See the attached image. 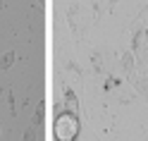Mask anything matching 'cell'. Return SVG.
Here are the masks:
<instances>
[{"label":"cell","instance_id":"10","mask_svg":"<svg viewBox=\"0 0 148 141\" xmlns=\"http://www.w3.org/2000/svg\"><path fill=\"white\" fill-rule=\"evenodd\" d=\"M7 103H10V110H12V115L17 112V108H14V96H12V91L7 93Z\"/></svg>","mask_w":148,"mask_h":141},{"label":"cell","instance_id":"16","mask_svg":"<svg viewBox=\"0 0 148 141\" xmlns=\"http://www.w3.org/2000/svg\"><path fill=\"white\" fill-rule=\"evenodd\" d=\"M0 129H3V124H0Z\"/></svg>","mask_w":148,"mask_h":141},{"label":"cell","instance_id":"9","mask_svg":"<svg viewBox=\"0 0 148 141\" xmlns=\"http://www.w3.org/2000/svg\"><path fill=\"white\" fill-rule=\"evenodd\" d=\"M119 81H122V79H117V77H108L105 84H103V91H105V93H108V91H112L115 86H119Z\"/></svg>","mask_w":148,"mask_h":141},{"label":"cell","instance_id":"15","mask_svg":"<svg viewBox=\"0 0 148 141\" xmlns=\"http://www.w3.org/2000/svg\"><path fill=\"white\" fill-rule=\"evenodd\" d=\"M36 3H43V0H36Z\"/></svg>","mask_w":148,"mask_h":141},{"label":"cell","instance_id":"13","mask_svg":"<svg viewBox=\"0 0 148 141\" xmlns=\"http://www.w3.org/2000/svg\"><path fill=\"white\" fill-rule=\"evenodd\" d=\"M0 7H5V0H0Z\"/></svg>","mask_w":148,"mask_h":141},{"label":"cell","instance_id":"3","mask_svg":"<svg viewBox=\"0 0 148 141\" xmlns=\"http://www.w3.org/2000/svg\"><path fill=\"white\" fill-rule=\"evenodd\" d=\"M143 43H148V29H136L134 31V41H132V53H136Z\"/></svg>","mask_w":148,"mask_h":141},{"label":"cell","instance_id":"7","mask_svg":"<svg viewBox=\"0 0 148 141\" xmlns=\"http://www.w3.org/2000/svg\"><path fill=\"white\" fill-rule=\"evenodd\" d=\"M36 136H38V127L34 124V127H26L24 129V139L22 141H36Z\"/></svg>","mask_w":148,"mask_h":141},{"label":"cell","instance_id":"4","mask_svg":"<svg viewBox=\"0 0 148 141\" xmlns=\"http://www.w3.org/2000/svg\"><path fill=\"white\" fill-rule=\"evenodd\" d=\"M122 69L129 74V77L134 74V53L132 50H124L122 53Z\"/></svg>","mask_w":148,"mask_h":141},{"label":"cell","instance_id":"14","mask_svg":"<svg viewBox=\"0 0 148 141\" xmlns=\"http://www.w3.org/2000/svg\"><path fill=\"white\" fill-rule=\"evenodd\" d=\"M3 93H5V89H0V96H3Z\"/></svg>","mask_w":148,"mask_h":141},{"label":"cell","instance_id":"2","mask_svg":"<svg viewBox=\"0 0 148 141\" xmlns=\"http://www.w3.org/2000/svg\"><path fill=\"white\" fill-rule=\"evenodd\" d=\"M62 96H64V105H67L69 112L79 115V100H77V93H74L72 86H62Z\"/></svg>","mask_w":148,"mask_h":141},{"label":"cell","instance_id":"12","mask_svg":"<svg viewBox=\"0 0 148 141\" xmlns=\"http://www.w3.org/2000/svg\"><path fill=\"white\" fill-rule=\"evenodd\" d=\"M108 3H110V5H115V3H117V0H108Z\"/></svg>","mask_w":148,"mask_h":141},{"label":"cell","instance_id":"6","mask_svg":"<svg viewBox=\"0 0 148 141\" xmlns=\"http://www.w3.org/2000/svg\"><path fill=\"white\" fill-rule=\"evenodd\" d=\"M43 117H45V100H41L38 105H36V127H41Z\"/></svg>","mask_w":148,"mask_h":141},{"label":"cell","instance_id":"1","mask_svg":"<svg viewBox=\"0 0 148 141\" xmlns=\"http://www.w3.org/2000/svg\"><path fill=\"white\" fill-rule=\"evenodd\" d=\"M79 134V115H74V112H62L58 115L55 120V136L58 141H74Z\"/></svg>","mask_w":148,"mask_h":141},{"label":"cell","instance_id":"11","mask_svg":"<svg viewBox=\"0 0 148 141\" xmlns=\"http://www.w3.org/2000/svg\"><path fill=\"white\" fill-rule=\"evenodd\" d=\"M143 14H148V5H146L143 10H141V14H138V17H143Z\"/></svg>","mask_w":148,"mask_h":141},{"label":"cell","instance_id":"8","mask_svg":"<svg viewBox=\"0 0 148 141\" xmlns=\"http://www.w3.org/2000/svg\"><path fill=\"white\" fill-rule=\"evenodd\" d=\"M91 65H93V72L96 74H103V65H100V53L91 55Z\"/></svg>","mask_w":148,"mask_h":141},{"label":"cell","instance_id":"5","mask_svg":"<svg viewBox=\"0 0 148 141\" xmlns=\"http://www.w3.org/2000/svg\"><path fill=\"white\" fill-rule=\"evenodd\" d=\"M14 60H17V53L14 50H7L3 58H0V69H10L14 65Z\"/></svg>","mask_w":148,"mask_h":141}]
</instances>
